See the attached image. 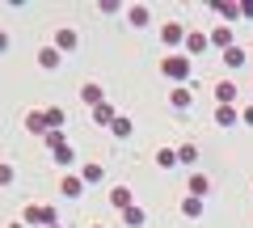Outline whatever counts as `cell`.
Wrapping results in <instances>:
<instances>
[{"label": "cell", "instance_id": "cell-1", "mask_svg": "<svg viewBox=\"0 0 253 228\" xmlns=\"http://www.w3.org/2000/svg\"><path fill=\"white\" fill-rule=\"evenodd\" d=\"M26 220H30V224H51L55 216H51V207H30V211H26Z\"/></svg>", "mask_w": 253, "mask_h": 228}, {"label": "cell", "instance_id": "cell-7", "mask_svg": "<svg viewBox=\"0 0 253 228\" xmlns=\"http://www.w3.org/2000/svg\"><path fill=\"white\" fill-rule=\"evenodd\" d=\"M181 38V26H165V43H177Z\"/></svg>", "mask_w": 253, "mask_h": 228}, {"label": "cell", "instance_id": "cell-8", "mask_svg": "<svg viewBox=\"0 0 253 228\" xmlns=\"http://www.w3.org/2000/svg\"><path fill=\"white\" fill-rule=\"evenodd\" d=\"M0 182H13V174H9V169H4V165H0Z\"/></svg>", "mask_w": 253, "mask_h": 228}, {"label": "cell", "instance_id": "cell-5", "mask_svg": "<svg viewBox=\"0 0 253 228\" xmlns=\"http://www.w3.org/2000/svg\"><path fill=\"white\" fill-rule=\"evenodd\" d=\"M84 101H93V106L101 101V89H97V85H84Z\"/></svg>", "mask_w": 253, "mask_h": 228}, {"label": "cell", "instance_id": "cell-4", "mask_svg": "<svg viewBox=\"0 0 253 228\" xmlns=\"http://www.w3.org/2000/svg\"><path fill=\"white\" fill-rule=\"evenodd\" d=\"M224 64H228V68H241V64H245V55H241V51H228V55H224Z\"/></svg>", "mask_w": 253, "mask_h": 228}, {"label": "cell", "instance_id": "cell-6", "mask_svg": "<svg viewBox=\"0 0 253 228\" xmlns=\"http://www.w3.org/2000/svg\"><path fill=\"white\" fill-rule=\"evenodd\" d=\"M126 224H144V211H139V207H126Z\"/></svg>", "mask_w": 253, "mask_h": 228}, {"label": "cell", "instance_id": "cell-2", "mask_svg": "<svg viewBox=\"0 0 253 228\" xmlns=\"http://www.w3.org/2000/svg\"><path fill=\"white\" fill-rule=\"evenodd\" d=\"M165 72H173V76H186V59H169V64H165Z\"/></svg>", "mask_w": 253, "mask_h": 228}, {"label": "cell", "instance_id": "cell-3", "mask_svg": "<svg viewBox=\"0 0 253 228\" xmlns=\"http://www.w3.org/2000/svg\"><path fill=\"white\" fill-rule=\"evenodd\" d=\"M114 207H131V190H123V186H118V190H114Z\"/></svg>", "mask_w": 253, "mask_h": 228}]
</instances>
